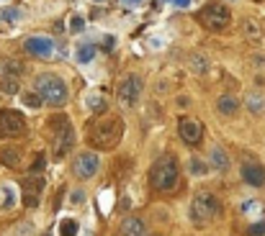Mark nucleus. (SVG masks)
Segmentation results:
<instances>
[{
    "label": "nucleus",
    "mask_w": 265,
    "mask_h": 236,
    "mask_svg": "<svg viewBox=\"0 0 265 236\" xmlns=\"http://www.w3.org/2000/svg\"><path fill=\"white\" fill-rule=\"evenodd\" d=\"M124 139V121L119 115H103L88 126V144L98 151L116 149Z\"/></svg>",
    "instance_id": "nucleus-1"
},
{
    "label": "nucleus",
    "mask_w": 265,
    "mask_h": 236,
    "mask_svg": "<svg viewBox=\"0 0 265 236\" xmlns=\"http://www.w3.org/2000/svg\"><path fill=\"white\" fill-rule=\"evenodd\" d=\"M34 90H36V95L42 98V103H47V105H54L57 108V105H64L67 103V85H64L62 77H57L52 72H44V74L36 77Z\"/></svg>",
    "instance_id": "nucleus-2"
},
{
    "label": "nucleus",
    "mask_w": 265,
    "mask_h": 236,
    "mask_svg": "<svg viewBox=\"0 0 265 236\" xmlns=\"http://www.w3.org/2000/svg\"><path fill=\"white\" fill-rule=\"evenodd\" d=\"M178 177H180L178 162H175V156H170V154L160 156V160L152 165V170H149V182H152V187L160 190V192H170L178 185Z\"/></svg>",
    "instance_id": "nucleus-3"
},
{
    "label": "nucleus",
    "mask_w": 265,
    "mask_h": 236,
    "mask_svg": "<svg viewBox=\"0 0 265 236\" xmlns=\"http://www.w3.org/2000/svg\"><path fill=\"white\" fill-rule=\"evenodd\" d=\"M52 126V154L57 160H64V156L72 151L75 146V131H72V124L67 121V115H57L49 121Z\"/></svg>",
    "instance_id": "nucleus-4"
},
{
    "label": "nucleus",
    "mask_w": 265,
    "mask_h": 236,
    "mask_svg": "<svg viewBox=\"0 0 265 236\" xmlns=\"http://www.w3.org/2000/svg\"><path fill=\"white\" fill-rule=\"evenodd\" d=\"M198 21L209 31H224L226 26H229V21H232V13H229V8L221 6V3H206L201 8V13H198Z\"/></svg>",
    "instance_id": "nucleus-5"
},
{
    "label": "nucleus",
    "mask_w": 265,
    "mask_h": 236,
    "mask_svg": "<svg viewBox=\"0 0 265 236\" xmlns=\"http://www.w3.org/2000/svg\"><path fill=\"white\" fill-rule=\"evenodd\" d=\"M219 211H221V203L214 198L211 192H198L193 198V203H191V218L196 223H206V221L216 218Z\"/></svg>",
    "instance_id": "nucleus-6"
},
{
    "label": "nucleus",
    "mask_w": 265,
    "mask_h": 236,
    "mask_svg": "<svg viewBox=\"0 0 265 236\" xmlns=\"http://www.w3.org/2000/svg\"><path fill=\"white\" fill-rule=\"evenodd\" d=\"M26 131V121L18 110L0 108V139H16Z\"/></svg>",
    "instance_id": "nucleus-7"
},
{
    "label": "nucleus",
    "mask_w": 265,
    "mask_h": 236,
    "mask_svg": "<svg viewBox=\"0 0 265 236\" xmlns=\"http://www.w3.org/2000/svg\"><path fill=\"white\" fill-rule=\"evenodd\" d=\"M142 88H144V83H142L139 74H134V72L124 74V80H121L119 88H116L119 100H121L124 105H134V103L139 100V95H142Z\"/></svg>",
    "instance_id": "nucleus-8"
},
{
    "label": "nucleus",
    "mask_w": 265,
    "mask_h": 236,
    "mask_svg": "<svg viewBox=\"0 0 265 236\" xmlns=\"http://www.w3.org/2000/svg\"><path fill=\"white\" fill-rule=\"evenodd\" d=\"M178 134H180V139H183L188 146H198V144L204 141V126H201V121H196V118H191V115L180 118Z\"/></svg>",
    "instance_id": "nucleus-9"
},
{
    "label": "nucleus",
    "mask_w": 265,
    "mask_h": 236,
    "mask_svg": "<svg viewBox=\"0 0 265 236\" xmlns=\"http://www.w3.org/2000/svg\"><path fill=\"white\" fill-rule=\"evenodd\" d=\"M23 49H26L31 57L49 59V57H52V52H54V42H52V38H47V36H31V38H26Z\"/></svg>",
    "instance_id": "nucleus-10"
},
{
    "label": "nucleus",
    "mask_w": 265,
    "mask_h": 236,
    "mask_svg": "<svg viewBox=\"0 0 265 236\" xmlns=\"http://www.w3.org/2000/svg\"><path fill=\"white\" fill-rule=\"evenodd\" d=\"M98 167H101V156H98L95 151H85V154L78 156L75 172H78V177H83V180H90V177L98 172Z\"/></svg>",
    "instance_id": "nucleus-11"
},
{
    "label": "nucleus",
    "mask_w": 265,
    "mask_h": 236,
    "mask_svg": "<svg viewBox=\"0 0 265 236\" xmlns=\"http://www.w3.org/2000/svg\"><path fill=\"white\" fill-rule=\"evenodd\" d=\"M242 180L252 187H262L265 185V170L255 162H245L242 165Z\"/></svg>",
    "instance_id": "nucleus-12"
},
{
    "label": "nucleus",
    "mask_w": 265,
    "mask_h": 236,
    "mask_svg": "<svg viewBox=\"0 0 265 236\" xmlns=\"http://www.w3.org/2000/svg\"><path fill=\"white\" fill-rule=\"evenodd\" d=\"M21 72H23L21 62H16V59H0V80H8V77L18 80Z\"/></svg>",
    "instance_id": "nucleus-13"
},
{
    "label": "nucleus",
    "mask_w": 265,
    "mask_h": 236,
    "mask_svg": "<svg viewBox=\"0 0 265 236\" xmlns=\"http://www.w3.org/2000/svg\"><path fill=\"white\" fill-rule=\"evenodd\" d=\"M216 110L221 113V115H235L237 110H240V100L235 98V95H219V100H216Z\"/></svg>",
    "instance_id": "nucleus-14"
},
{
    "label": "nucleus",
    "mask_w": 265,
    "mask_h": 236,
    "mask_svg": "<svg viewBox=\"0 0 265 236\" xmlns=\"http://www.w3.org/2000/svg\"><path fill=\"white\" fill-rule=\"evenodd\" d=\"M242 33H245V38H247V42H252V44L262 42V26H260L257 21H252V18L242 21Z\"/></svg>",
    "instance_id": "nucleus-15"
},
{
    "label": "nucleus",
    "mask_w": 265,
    "mask_h": 236,
    "mask_svg": "<svg viewBox=\"0 0 265 236\" xmlns=\"http://www.w3.org/2000/svg\"><path fill=\"white\" fill-rule=\"evenodd\" d=\"M121 236H144V221L142 218H126L121 223Z\"/></svg>",
    "instance_id": "nucleus-16"
},
{
    "label": "nucleus",
    "mask_w": 265,
    "mask_h": 236,
    "mask_svg": "<svg viewBox=\"0 0 265 236\" xmlns=\"http://www.w3.org/2000/svg\"><path fill=\"white\" fill-rule=\"evenodd\" d=\"M0 162L8 165V167H18V165H21V151H18V149H13V146L0 149Z\"/></svg>",
    "instance_id": "nucleus-17"
},
{
    "label": "nucleus",
    "mask_w": 265,
    "mask_h": 236,
    "mask_svg": "<svg viewBox=\"0 0 265 236\" xmlns=\"http://www.w3.org/2000/svg\"><path fill=\"white\" fill-rule=\"evenodd\" d=\"M245 105L252 110V113H262L265 110V98L260 93H247L245 95Z\"/></svg>",
    "instance_id": "nucleus-18"
},
{
    "label": "nucleus",
    "mask_w": 265,
    "mask_h": 236,
    "mask_svg": "<svg viewBox=\"0 0 265 236\" xmlns=\"http://www.w3.org/2000/svg\"><path fill=\"white\" fill-rule=\"evenodd\" d=\"M93 57H95V47H93V44H83L78 52H75V59H78L80 64H88V62H93Z\"/></svg>",
    "instance_id": "nucleus-19"
},
{
    "label": "nucleus",
    "mask_w": 265,
    "mask_h": 236,
    "mask_svg": "<svg viewBox=\"0 0 265 236\" xmlns=\"http://www.w3.org/2000/svg\"><path fill=\"white\" fill-rule=\"evenodd\" d=\"M191 69H193L196 74H204V72L209 69V59H206L204 54H191Z\"/></svg>",
    "instance_id": "nucleus-20"
},
{
    "label": "nucleus",
    "mask_w": 265,
    "mask_h": 236,
    "mask_svg": "<svg viewBox=\"0 0 265 236\" xmlns=\"http://www.w3.org/2000/svg\"><path fill=\"white\" fill-rule=\"evenodd\" d=\"M211 156H214V165L216 167H226V165H229V160H226V151L221 146H214L211 149Z\"/></svg>",
    "instance_id": "nucleus-21"
},
{
    "label": "nucleus",
    "mask_w": 265,
    "mask_h": 236,
    "mask_svg": "<svg viewBox=\"0 0 265 236\" xmlns=\"http://www.w3.org/2000/svg\"><path fill=\"white\" fill-rule=\"evenodd\" d=\"M0 93L16 95L18 93V80H13V77H8V80H0Z\"/></svg>",
    "instance_id": "nucleus-22"
},
{
    "label": "nucleus",
    "mask_w": 265,
    "mask_h": 236,
    "mask_svg": "<svg viewBox=\"0 0 265 236\" xmlns=\"http://www.w3.org/2000/svg\"><path fill=\"white\" fill-rule=\"evenodd\" d=\"M21 100H23V105H28V108H39V105H42V98L36 95V90H34V93H23Z\"/></svg>",
    "instance_id": "nucleus-23"
},
{
    "label": "nucleus",
    "mask_w": 265,
    "mask_h": 236,
    "mask_svg": "<svg viewBox=\"0 0 265 236\" xmlns=\"http://www.w3.org/2000/svg\"><path fill=\"white\" fill-rule=\"evenodd\" d=\"M75 233H78V223H75L72 218H67L62 223V236H75Z\"/></svg>",
    "instance_id": "nucleus-24"
},
{
    "label": "nucleus",
    "mask_w": 265,
    "mask_h": 236,
    "mask_svg": "<svg viewBox=\"0 0 265 236\" xmlns=\"http://www.w3.org/2000/svg\"><path fill=\"white\" fill-rule=\"evenodd\" d=\"M83 26H85V21H83L80 16H72V18H70V31H72V33H80Z\"/></svg>",
    "instance_id": "nucleus-25"
},
{
    "label": "nucleus",
    "mask_w": 265,
    "mask_h": 236,
    "mask_svg": "<svg viewBox=\"0 0 265 236\" xmlns=\"http://www.w3.org/2000/svg\"><path fill=\"white\" fill-rule=\"evenodd\" d=\"M88 105H90L93 110H103V108H106V103H103V98H101V95H95V93H93V95L88 98Z\"/></svg>",
    "instance_id": "nucleus-26"
},
{
    "label": "nucleus",
    "mask_w": 265,
    "mask_h": 236,
    "mask_svg": "<svg viewBox=\"0 0 265 236\" xmlns=\"http://www.w3.org/2000/svg\"><path fill=\"white\" fill-rule=\"evenodd\" d=\"M191 172H193V175H206L209 167H206L204 162H198V160H191Z\"/></svg>",
    "instance_id": "nucleus-27"
},
{
    "label": "nucleus",
    "mask_w": 265,
    "mask_h": 236,
    "mask_svg": "<svg viewBox=\"0 0 265 236\" xmlns=\"http://www.w3.org/2000/svg\"><path fill=\"white\" fill-rule=\"evenodd\" d=\"M247 236H265V221L262 223H255L247 228Z\"/></svg>",
    "instance_id": "nucleus-28"
},
{
    "label": "nucleus",
    "mask_w": 265,
    "mask_h": 236,
    "mask_svg": "<svg viewBox=\"0 0 265 236\" xmlns=\"http://www.w3.org/2000/svg\"><path fill=\"white\" fill-rule=\"evenodd\" d=\"M3 21H18V11L16 8H8V11H3V16H0Z\"/></svg>",
    "instance_id": "nucleus-29"
},
{
    "label": "nucleus",
    "mask_w": 265,
    "mask_h": 236,
    "mask_svg": "<svg viewBox=\"0 0 265 236\" xmlns=\"http://www.w3.org/2000/svg\"><path fill=\"white\" fill-rule=\"evenodd\" d=\"M83 201H85V195H83L80 190H78V192H72V203H83Z\"/></svg>",
    "instance_id": "nucleus-30"
},
{
    "label": "nucleus",
    "mask_w": 265,
    "mask_h": 236,
    "mask_svg": "<svg viewBox=\"0 0 265 236\" xmlns=\"http://www.w3.org/2000/svg\"><path fill=\"white\" fill-rule=\"evenodd\" d=\"M173 3H175L178 8H188V6H191V0H173Z\"/></svg>",
    "instance_id": "nucleus-31"
},
{
    "label": "nucleus",
    "mask_w": 265,
    "mask_h": 236,
    "mask_svg": "<svg viewBox=\"0 0 265 236\" xmlns=\"http://www.w3.org/2000/svg\"><path fill=\"white\" fill-rule=\"evenodd\" d=\"M124 3H126V6H139L142 0H124Z\"/></svg>",
    "instance_id": "nucleus-32"
}]
</instances>
